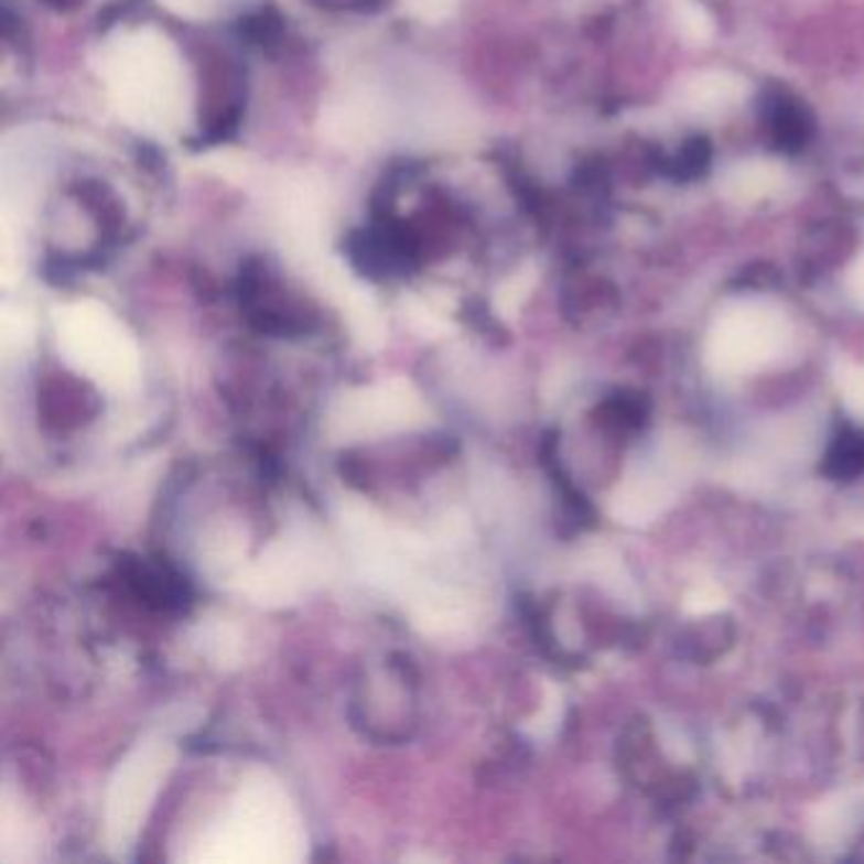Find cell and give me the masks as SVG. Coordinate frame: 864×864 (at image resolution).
Listing matches in <instances>:
<instances>
[{"mask_svg":"<svg viewBox=\"0 0 864 864\" xmlns=\"http://www.w3.org/2000/svg\"><path fill=\"white\" fill-rule=\"evenodd\" d=\"M786 312L766 300L727 304L710 325L705 363L715 376L738 378L774 366L791 345Z\"/></svg>","mask_w":864,"mask_h":864,"instance_id":"6da1fadb","label":"cell"},{"mask_svg":"<svg viewBox=\"0 0 864 864\" xmlns=\"http://www.w3.org/2000/svg\"><path fill=\"white\" fill-rule=\"evenodd\" d=\"M694 462L698 454L688 439L674 434L657 442L644 460L634 462L618 485L612 499L614 518L626 525H649L657 520L690 482Z\"/></svg>","mask_w":864,"mask_h":864,"instance_id":"7a4b0ae2","label":"cell"},{"mask_svg":"<svg viewBox=\"0 0 864 864\" xmlns=\"http://www.w3.org/2000/svg\"><path fill=\"white\" fill-rule=\"evenodd\" d=\"M745 82L731 72H705L682 89V105L692 115L715 117L738 105L745 97Z\"/></svg>","mask_w":864,"mask_h":864,"instance_id":"3957f363","label":"cell"},{"mask_svg":"<svg viewBox=\"0 0 864 864\" xmlns=\"http://www.w3.org/2000/svg\"><path fill=\"white\" fill-rule=\"evenodd\" d=\"M784 181V171L768 160H748L735 165L723 181V193L733 203H756L774 193Z\"/></svg>","mask_w":864,"mask_h":864,"instance_id":"277c9868","label":"cell"},{"mask_svg":"<svg viewBox=\"0 0 864 864\" xmlns=\"http://www.w3.org/2000/svg\"><path fill=\"white\" fill-rule=\"evenodd\" d=\"M854 827V809L850 801H832L821 809V819L817 821L819 836L827 842H840L846 832Z\"/></svg>","mask_w":864,"mask_h":864,"instance_id":"5b68a950","label":"cell"},{"mask_svg":"<svg viewBox=\"0 0 864 864\" xmlns=\"http://www.w3.org/2000/svg\"><path fill=\"white\" fill-rule=\"evenodd\" d=\"M840 393L846 411L864 421V366H844L840 372Z\"/></svg>","mask_w":864,"mask_h":864,"instance_id":"8992f818","label":"cell"},{"mask_svg":"<svg viewBox=\"0 0 864 864\" xmlns=\"http://www.w3.org/2000/svg\"><path fill=\"white\" fill-rule=\"evenodd\" d=\"M723 606H725V596H723V591L715 588V586H700V588H694L692 593H688V598H684V608H688V612L694 616L713 614Z\"/></svg>","mask_w":864,"mask_h":864,"instance_id":"52a82bcc","label":"cell"},{"mask_svg":"<svg viewBox=\"0 0 864 864\" xmlns=\"http://www.w3.org/2000/svg\"><path fill=\"white\" fill-rule=\"evenodd\" d=\"M680 29L690 41H705L713 33V21L698 6H684L680 13Z\"/></svg>","mask_w":864,"mask_h":864,"instance_id":"ba28073f","label":"cell"},{"mask_svg":"<svg viewBox=\"0 0 864 864\" xmlns=\"http://www.w3.org/2000/svg\"><path fill=\"white\" fill-rule=\"evenodd\" d=\"M846 287H850V294L854 296V302L864 307V253L854 261V267L850 269V277H846Z\"/></svg>","mask_w":864,"mask_h":864,"instance_id":"9c48e42d","label":"cell"}]
</instances>
